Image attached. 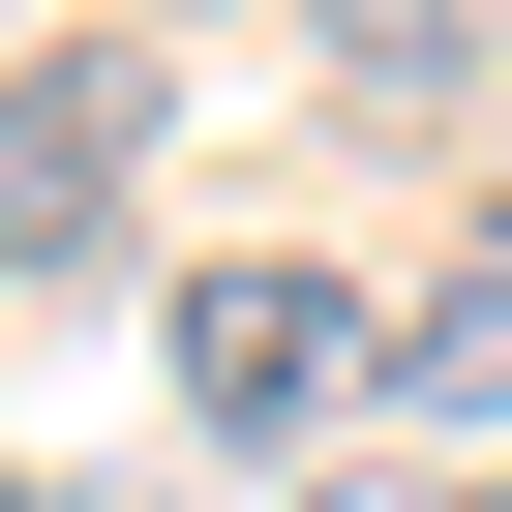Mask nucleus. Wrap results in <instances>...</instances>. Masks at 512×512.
Listing matches in <instances>:
<instances>
[{"instance_id": "5", "label": "nucleus", "mask_w": 512, "mask_h": 512, "mask_svg": "<svg viewBox=\"0 0 512 512\" xmlns=\"http://www.w3.org/2000/svg\"><path fill=\"white\" fill-rule=\"evenodd\" d=\"M482 512H512V482H482Z\"/></svg>"}, {"instance_id": "4", "label": "nucleus", "mask_w": 512, "mask_h": 512, "mask_svg": "<svg viewBox=\"0 0 512 512\" xmlns=\"http://www.w3.org/2000/svg\"><path fill=\"white\" fill-rule=\"evenodd\" d=\"M0 512H31V482H0Z\"/></svg>"}, {"instance_id": "3", "label": "nucleus", "mask_w": 512, "mask_h": 512, "mask_svg": "<svg viewBox=\"0 0 512 512\" xmlns=\"http://www.w3.org/2000/svg\"><path fill=\"white\" fill-rule=\"evenodd\" d=\"M392 422H512V211H482L452 272L392 302Z\"/></svg>"}, {"instance_id": "2", "label": "nucleus", "mask_w": 512, "mask_h": 512, "mask_svg": "<svg viewBox=\"0 0 512 512\" xmlns=\"http://www.w3.org/2000/svg\"><path fill=\"white\" fill-rule=\"evenodd\" d=\"M121 181H151V61H31L0 91V272H121Z\"/></svg>"}, {"instance_id": "1", "label": "nucleus", "mask_w": 512, "mask_h": 512, "mask_svg": "<svg viewBox=\"0 0 512 512\" xmlns=\"http://www.w3.org/2000/svg\"><path fill=\"white\" fill-rule=\"evenodd\" d=\"M181 422H211V452L392 422V302H362V272H302V241H211V272H181Z\"/></svg>"}]
</instances>
